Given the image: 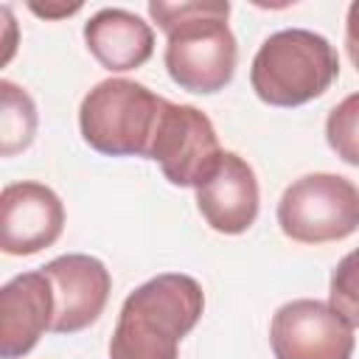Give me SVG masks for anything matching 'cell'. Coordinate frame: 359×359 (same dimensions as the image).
<instances>
[{"label":"cell","mask_w":359,"mask_h":359,"mask_svg":"<svg viewBox=\"0 0 359 359\" xmlns=\"http://www.w3.org/2000/svg\"><path fill=\"white\" fill-rule=\"evenodd\" d=\"M151 20L165 31V70L188 93H219L236 73V36L227 25L230 3L185 0L149 3Z\"/></svg>","instance_id":"obj_1"},{"label":"cell","mask_w":359,"mask_h":359,"mask_svg":"<svg viewBox=\"0 0 359 359\" xmlns=\"http://www.w3.org/2000/svg\"><path fill=\"white\" fill-rule=\"evenodd\" d=\"M202 286L182 272L149 278L121 306L109 359H177L180 339L199 323Z\"/></svg>","instance_id":"obj_2"},{"label":"cell","mask_w":359,"mask_h":359,"mask_svg":"<svg viewBox=\"0 0 359 359\" xmlns=\"http://www.w3.org/2000/svg\"><path fill=\"white\" fill-rule=\"evenodd\" d=\"M339 76L334 45L309 28H283L258 48L250 84L269 107H300L320 98Z\"/></svg>","instance_id":"obj_3"},{"label":"cell","mask_w":359,"mask_h":359,"mask_svg":"<svg viewBox=\"0 0 359 359\" xmlns=\"http://www.w3.org/2000/svg\"><path fill=\"white\" fill-rule=\"evenodd\" d=\"M165 101L140 81L104 79L79 107L81 137L109 157H149Z\"/></svg>","instance_id":"obj_4"},{"label":"cell","mask_w":359,"mask_h":359,"mask_svg":"<svg viewBox=\"0 0 359 359\" xmlns=\"http://www.w3.org/2000/svg\"><path fill=\"white\" fill-rule=\"evenodd\" d=\"M278 224L286 238L300 244L348 238L359 227V188L339 174H306L283 191Z\"/></svg>","instance_id":"obj_5"},{"label":"cell","mask_w":359,"mask_h":359,"mask_svg":"<svg viewBox=\"0 0 359 359\" xmlns=\"http://www.w3.org/2000/svg\"><path fill=\"white\" fill-rule=\"evenodd\" d=\"M222 154L224 149L219 146L216 129L202 109L165 101L149 160L160 165L171 185L199 188L213 174Z\"/></svg>","instance_id":"obj_6"},{"label":"cell","mask_w":359,"mask_h":359,"mask_svg":"<svg viewBox=\"0 0 359 359\" xmlns=\"http://www.w3.org/2000/svg\"><path fill=\"white\" fill-rule=\"evenodd\" d=\"M269 345L275 359H351L356 337L331 303L300 297L272 314Z\"/></svg>","instance_id":"obj_7"},{"label":"cell","mask_w":359,"mask_h":359,"mask_svg":"<svg viewBox=\"0 0 359 359\" xmlns=\"http://www.w3.org/2000/svg\"><path fill=\"white\" fill-rule=\"evenodd\" d=\"M42 272L48 275L56 300L50 325L53 334H76L101 317L112 289L104 261L84 252H67L45 264Z\"/></svg>","instance_id":"obj_8"},{"label":"cell","mask_w":359,"mask_h":359,"mask_svg":"<svg viewBox=\"0 0 359 359\" xmlns=\"http://www.w3.org/2000/svg\"><path fill=\"white\" fill-rule=\"evenodd\" d=\"M65 227V205L42 182H11L0 194V247L8 255H34L50 247Z\"/></svg>","instance_id":"obj_9"},{"label":"cell","mask_w":359,"mask_h":359,"mask_svg":"<svg viewBox=\"0 0 359 359\" xmlns=\"http://www.w3.org/2000/svg\"><path fill=\"white\" fill-rule=\"evenodd\" d=\"M53 286L42 269L11 278L0 289V356H25L53 325Z\"/></svg>","instance_id":"obj_10"},{"label":"cell","mask_w":359,"mask_h":359,"mask_svg":"<svg viewBox=\"0 0 359 359\" xmlns=\"http://www.w3.org/2000/svg\"><path fill=\"white\" fill-rule=\"evenodd\" d=\"M258 202L255 171L236 151H224L213 174L196 188V208L202 219L224 236L250 230L258 216Z\"/></svg>","instance_id":"obj_11"},{"label":"cell","mask_w":359,"mask_h":359,"mask_svg":"<svg viewBox=\"0 0 359 359\" xmlns=\"http://www.w3.org/2000/svg\"><path fill=\"white\" fill-rule=\"evenodd\" d=\"M87 50L109 73H126L146 65L154 53L151 25L126 8H101L84 22Z\"/></svg>","instance_id":"obj_12"},{"label":"cell","mask_w":359,"mask_h":359,"mask_svg":"<svg viewBox=\"0 0 359 359\" xmlns=\"http://www.w3.org/2000/svg\"><path fill=\"white\" fill-rule=\"evenodd\" d=\"M36 135L34 98L14 81H0V157H14L28 149Z\"/></svg>","instance_id":"obj_13"},{"label":"cell","mask_w":359,"mask_h":359,"mask_svg":"<svg viewBox=\"0 0 359 359\" xmlns=\"http://www.w3.org/2000/svg\"><path fill=\"white\" fill-rule=\"evenodd\" d=\"M325 140L339 160L359 165V93H351L328 112Z\"/></svg>","instance_id":"obj_14"},{"label":"cell","mask_w":359,"mask_h":359,"mask_svg":"<svg viewBox=\"0 0 359 359\" xmlns=\"http://www.w3.org/2000/svg\"><path fill=\"white\" fill-rule=\"evenodd\" d=\"M328 303L353 325L359 328V247L351 250L337 269L331 272Z\"/></svg>","instance_id":"obj_15"},{"label":"cell","mask_w":359,"mask_h":359,"mask_svg":"<svg viewBox=\"0 0 359 359\" xmlns=\"http://www.w3.org/2000/svg\"><path fill=\"white\" fill-rule=\"evenodd\" d=\"M345 48L351 62L359 70V0H353L348 6V20H345Z\"/></svg>","instance_id":"obj_16"},{"label":"cell","mask_w":359,"mask_h":359,"mask_svg":"<svg viewBox=\"0 0 359 359\" xmlns=\"http://www.w3.org/2000/svg\"><path fill=\"white\" fill-rule=\"evenodd\" d=\"M28 8L36 14V17H45V20H59V17H70V14H76L79 8H81V3H28Z\"/></svg>","instance_id":"obj_17"}]
</instances>
